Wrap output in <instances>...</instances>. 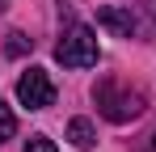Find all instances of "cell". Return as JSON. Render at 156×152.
Returning a JSON list of instances; mask_svg holds the SVG:
<instances>
[{
	"instance_id": "1",
	"label": "cell",
	"mask_w": 156,
	"mask_h": 152,
	"mask_svg": "<svg viewBox=\"0 0 156 152\" xmlns=\"http://www.w3.org/2000/svg\"><path fill=\"white\" fill-rule=\"evenodd\" d=\"M93 97H97V110H101L110 123H131V118H139L144 106H148V97H144L139 89H122L118 80H101V85L93 89Z\"/></svg>"
},
{
	"instance_id": "2",
	"label": "cell",
	"mask_w": 156,
	"mask_h": 152,
	"mask_svg": "<svg viewBox=\"0 0 156 152\" xmlns=\"http://www.w3.org/2000/svg\"><path fill=\"white\" fill-rule=\"evenodd\" d=\"M55 59L63 63V68H93L97 63V34L89 30V25H68L63 30V38L55 42Z\"/></svg>"
},
{
	"instance_id": "3",
	"label": "cell",
	"mask_w": 156,
	"mask_h": 152,
	"mask_svg": "<svg viewBox=\"0 0 156 152\" xmlns=\"http://www.w3.org/2000/svg\"><path fill=\"white\" fill-rule=\"evenodd\" d=\"M17 101H21L26 110H47V106H55V85H51V76H47V68L21 72V80H17Z\"/></svg>"
},
{
	"instance_id": "4",
	"label": "cell",
	"mask_w": 156,
	"mask_h": 152,
	"mask_svg": "<svg viewBox=\"0 0 156 152\" xmlns=\"http://www.w3.org/2000/svg\"><path fill=\"white\" fill-rule=\"evenodd\" d=\"M97 25L110 30L114 38H139V34H144V30H139V17H135L131 9H118V4L97 9Z\"/></svg>"
},
{
	"instance_id": "5",
	"label": "cell",
	"mask_w": 156,
	"mask_h": 152,
	"mask_svg": "<svg viewBox=\"0 0 156 152\" xmlns=\"http://www.w3.org/2000/svg\"><path fill=\"white\" fill-rule=\"evenodd\" d=\"M68 139H72V148H93L97 144V127L89 118H72L68 123Z\"/></svg>"
},
{
	"instance_id": "6",
	"label": "cell",
	"mask_w": 156,
	"mask_h": 152,
	"mask_svg": "<svg viewBox=\"0 0 156 152\" xmlns=\"http://www.w3.org/2000/svg\"><path fill=\"white\" fill-rule=\"evenodd\" d=\"M139 30L156 34V0H139Z\"/></svg>"
},
{
	"instance_id": "7",
	"label": "cell",
	"mask_w": 156,
	"mask_h": 152,
	"mask_svg": "<svg viewBox=\"0 0 156 152\" xmlns=\"http://www.w3.org/2000/svg\"><path fill=\"white\" fill-rule=\"evenodd\" d=\"M13 135H17V114L0 101V144H4V139H13Z\"/></svg>"
},
{
	"instance_id": "8",
	"label": "cell",
	"mask_w": 156,
	"mask_h": 152,
	"mask_svg": "<svg viewBox=\"0 0 156 152\" xmlns=\"http://www.w3.org/2000/svg\"><path fill=\"white\" fill-rule=\"evenodd\" d=\"M21 152H59V148H55V139H47V135H30Z\"/></svg>"
},
{
	"instance_id": "9",
	"label": "cell",
	"mask_w": 156,
	"mask_h": 152,
	"mask_svg": "<svg viewBox=\"0 0 156 152\" xmlns=\"http://www.w3.org/2000/svg\"><path fill=\"white\" fill-rule=\"evenodd\" d=\"M26 51H30V38L13 30V34H9V55H26Z\"/></svg>"
},
{
	"instance_id": "10",
	"label": "cell",
	"mask_w": 156,
	"mask_h": 152,
	"mask_svg": "<svg viewBox=\"0 0 156 152\" xmlns=\"http://www.w3.org/2000/svg\"><path fill=\"white\" fill-rule=\"evenodd\" d=\"M0 9H4V0H0Z\"/></svg>"
}]
</instances>
